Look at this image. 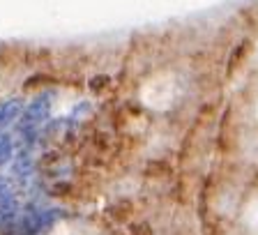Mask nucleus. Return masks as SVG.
Here are the masks:
<instances>
[{
    "mask_svg": "<svg viewBox=\"0 0 258 235\" xmlns=\"http://www.w3.org/2000/svg\"><path fill=\"white\" fill-rule=\"evenodd\" d=\"M53 92H39L26 102L19 123L14 125V134H42V127L48 123V118L53 113Z\"/></svg>",
    "mask_w": 258,
    "mask_h": 235,
    "instance_id": "1",
    "label": "nucleus"
},
{
    "mask_svg": "<svg viewBox=\"0 0 258 235\" xmlns=\"http://www.w3.org/2000/svg\"><path fill=\"white\" fill-rule=\"evenodd\" d=\"M21 189L10 175H0V228H16L21 203H19Z\"/></svg>",
    "mask_w": 258,
    "mask_h": 235,
    "instance_id": "2",
    "label": "nucleus"
},
{
    "mask_svg": "<svg viewBox=\"0 0 258 235\" xmlns=\"http://www.w3.org/2000/svg\"><path fill=\"white\" fill-rule=\"evenodd\" d=\"M23 108H26V99H23V97H7V99H0V132L14 129V125L19 123Z\"/></svg>",
    "mask_w": 258,
    "mask_h": 235,
    "instance_id": "3",
    "label": "nucleus"
},
{
    "mask_svg": "<svg viewBox=\"0 0 258 235\" xmlns=\"http://www.w3.org/2000/svg\"><path fill=\"white\" fill-rule=\"evenodd\" d=\"M14 136L12 132H0V168L3 166H10L12 157H14Z\"/></svg>",
    "mask_w": 258,
    "mask_h": 235,
    "instance_id": "4",
    "label": "nucleus"
}]
</instances>
